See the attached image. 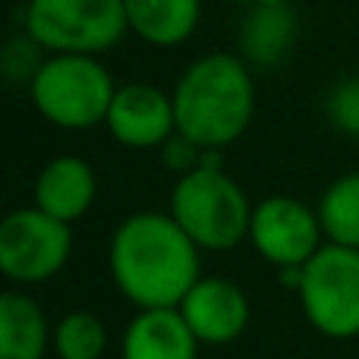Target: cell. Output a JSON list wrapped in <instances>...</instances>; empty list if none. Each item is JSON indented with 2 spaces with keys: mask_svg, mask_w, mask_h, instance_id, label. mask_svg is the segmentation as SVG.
<instances>
[{
  "mask_svg": "<svg viewBox=\"0 0 359 359\" xmlns=\"http://www.w3.org/2000/svg\"><path fill=\"white\" fill-rule=\"evenodd\" d=\"M107 268L136 309H177L202 278V249L170 211H136L114 227Z\"/></svg>",
  "mask_w": 359,
  "mask_h": 359,
  "instance_id": "cell-1",
  "label": "cell"
},
{
  "mask_svg": "<svg viewBox=\"0 0 359 359\" xmlns=\"http://www.w3.org/2000/svg\"><path fill=\"white\" fill-rule=\"evenodd\" d=\"M177 133L202 149L224 151L255 117L252 67L236 54H205L183 69L174 86Z\"/></svg>",
  "mask_w": 359,
  "mask_h": 359,
  "instance_id": "cell-2",
  "label": "cell"
},
{
  "mask_svg": "<svg viewBox=\"0 0 359 359\" xmlns=\"http://www.w3.org/2000/svg\"><path fill=\"white\" fill-rule=\"evenodd\" d=\"M252 208L246 189L227 170L202 164L177 177L168 211L202 252H227L249 240Z\"/></svg>",
  "mask_w": 359,
  "mask_h": 359,
  "instance_id": "cell-3",
  "label": "cell"
},
{
  "mask_svg": "<svg viewBox=\"0 0 359 359\" xmlns=\"http://www.w3.org/2000/svg\"><path fill=\"white\" fill-rule=\"evenodd\" d=\"M35 111L57 130L86 133L107 120L117 86L92 54H48L29 82Z\"/></svg>",
  "mask_w": 359,
  "mask_h": 359,
  "instance_id": "cell-4",
  "label": "cell"
},
{
  "mask_svg": "<svg viewBox=\"0 0 359 359\" xmlns=\"http://www.w3.org/2000/svg\"><path fill=\"white\" fill-rule=\"evenodd\" d=\"M130 32L123 0H29L25 35L48 54L114 50Z\"/></svg>",
  "mask_w": 359,
  "mask_h": 359,
  "instance_id": "cell-5",
  "label": "cell"
},
{
  "mask_svg": "<svg viewBox=\"0 0 359 359\" xmlns=\"http://www.w3.org/2000/svg\"><path fill=\"white\" fill-rule=\"evenodd\" d=\"M299 309L331 341L359 337V249L325 243L299 274Z\"/></svg>",
  "mask_w": 359,
  "mask_h": 359,
  "instance_id": "cell-6",
  "label": "cell"
},
{
  "mask_svg": "<svg viewBox=\"0 0 359 359\" xmlns=\"http://www.w3.org/2000/svg\"><path fill=\"white\" fill-rule=\"evenodd\" d=\"M73 255V224L57 221L38 205L16 208L0 221V271L13 284H44Z\"/></svg>",
  "mask_w": 359,
  "mask_h": 359,
  "instance_id": "cell-7",
  "label": "cell"
},
{
  "mask_svg": "<svg viewBox=\"0 0 359 359\" xmlns=\"http://www.w3.org/2000/svg\"><path fill=\"white\" fill-rule=\"evenodd\" d=\"M249 243L268 265L284 271L303 268L328 240L318 208H309L293 196H268L252 208Z\"/></svg>",
  "mask_w": 359,
  "mask_h": 359,
  "instance_id": "cell-8",
  "label": "cell"
},
{
  "mask_svg": "<svg viewBox=\"0 0 359 359\" xmlns=\"http://www.w3.org/2000/svg\"><path fill=\"white\" fill-rule=\"evenodd\" d=\"M177 309L202 347H227L240 341L252 322V303L246 290L221 274H202Z\"/></svg>",
  "mask_w": 359,
  "mask_h": 359,
  "instance_id": "cell-9",
  "label": "cell"
},
{
  "mask_svg": "<svg viewBox=\"0 0 359 359\" xmlns=\"http://www.w3.org/2000/svg\"><path fill=\"white\" fill-rule=\"evenodd\" d=\"M104 126L114 136V142H120L123 149H161L177 133L174 95L161 92L149 82L117 86Z\"/></svg>",
  "mask_w": 359,
  "mask_h": 359,
  "instance_id": "cell-10",
  "label": "cell"
},
{
  "mask_svg": "<svg viewBox=\"0 0 359 359\" xmlns=\"http://www.w3.org/2000/svg\"><path fill=\"white\" fill-rule=\"evenodd\" d=\"M98 198L95 168L79 155H57L35 177V205L57 221L76 224Z\"/></svg>",
  "mask_w": 359,
  "mask_h": 359,
  "instance_id": "cell-11",
  "label": "cell"
},
{
  "mask_svg": "<svg viewBox=\"0 0 359 359\" xmlns=\"http://www.w3.org/2000/svg\"><path fill=\"white\" fill-rule=\"evenodd\" d=\"M198 347L180 309H139L120 334V359H198Z\"/></svg>",
  "mask_w": 359,
  "mask_h": 359,
  "instance_id": "cell-12",
  "label": "cell"
},
{
  "mask_svg": "<svg viewBox=\"0 0 359 359\" xmlns=\"http://www.w3.org/2000/svg\"><path fill=\"white\" fill-rule=\"evenodd\" d=\"M240 25V57L249 67H280L297 41L290 0H252Z\"/></svg>",
  "mask_w": 359,
  "mask_h": 359,
  "instance_id": "cell-13",
  "label": "cell"
},
{
  "mask_svg": "<svg viewBox=\"0 0 359 359\" xmlns=\"http://www.w3.org/2000/svg\"><path fill=\"white\" fill-rule=\"evenodd\" d=\"M54 328L44 309L22 290L0 297V359H48Z\"/></svg>",
  "mask_w": 359,
  "mask_h": 359,
  "instance_id": "cell-14",
  "label": "cell"
},
{
  "mask_svg": "<svg viewBox=\"0 0 359 359\" xmlns=\"http://www.w3.org/2000/svg\"><path fill=\"white\" fill-rule=\"evenodd\" d=\"M126 22L151 48H177L189 41L202 16V0H123Z\"/></svg>",
  "mask_w": 359,
  "mask_h": 359,
  "instance_id": "cell-15",
  "label": "cell"
},
{
  "mask_svg": "<svg viewBox=\"0 0 359 359\" xmlns=\"http://www.w3.org/2000/svg\"><path fill=\"white\" fill-rule=\"evenodd\" d=\"M316 208L322 217L325 240L359 249V170L328 183Z\"/></svg>",
  "mask_w": 359,
  "mask_h": 359,
  "instance_id": "cell-16",
  "label": "cell"
},
{
  "mask_svg": "<svg viewBox=\"0 0 359 359\" xmlns=\"http://www.w3.org/2000/svg\"><path fill=\"white\" fill-rule=\"evenodd\" d=\"M107 325L95 312H67L54 325V353L57 359H101L107 353Z\"/></svg>",
  "mask_w": 359,
  "mask_h": 359,
  "instance_id": "cell-17",
  "label": "cell"
},
{
  "mask_svg": "<svg viewBox=\"0 0 359 359\" xmlns=\"http://www.w3.org/2000/svg\"><path fill=\"white\" fill-rule=\"evenodd\" d=\"M331 126L350 139H359V76H347L328 92L325 101Z\"/></svg>",
  "mask_w": 359,
  "mask_h": 359,
  "instance_id": "cell-18",
  "label": "cell"
},
{
  "mask_svg": "<svg viewBox=\"0 0 359 359\" xmlns=\"http://www.w3.org/2000/svg\"><path fill=\"white\" fill-rule=\"evenodd\" d=\"M161 161H164V168H168L170 174L186 177V174H192L196 168H202L205 149L192 142L189 136H183V133H174V136L161 145Z\"/></svg>",
  "mask_w": 359,
  "mask_h": 359,
  "instance_id": "cell-19",
  "label": "cell"
},
{
  "mask_svg": "<svg viewBox=\"0 0 359 359\" xmlns=\"http://www.w3.org/2000/svg\"><path fill=\"white\" fill-rule=\"evenodd\" d=\"M233 4H252V0H233Z\"/></svg>",
  "mask_w": 359,
  "mask_h": 359,
  "instance_id": "cell-20",
  "label": "cell"
}]
</instances>
